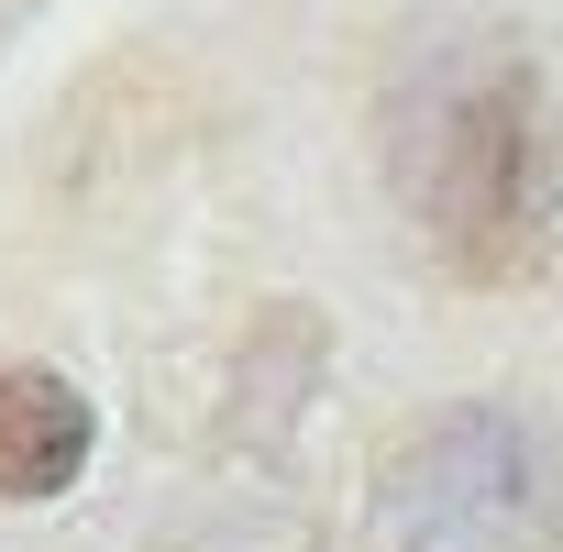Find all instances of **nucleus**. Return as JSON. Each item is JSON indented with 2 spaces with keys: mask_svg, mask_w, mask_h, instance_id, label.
<instances>
[{
  "mask_svg": "<svg viewBox=\"0 0 563 552\" xmlns=\"http://www.w3.org/2000/svg\"><path fill=\"white\" fill-rule=\"evenodd\" d=\"M398 188H409V210L453 276H475V288L530 276L552 221H563V122H552L541 78L508 45L431 67L409 100Z\"/></svg>",
  "mask_w": 563,
  "mask_h": 552,
  "instance_id": "obj_1",
  "label": "nucleus"
},
{
  "mask_svg": "<svg viewBox=\"0 0 563 552\" xmlns=\"http://www.w3.org/2000/svg\"><path fill=\"white\" fill-rule=\"evenodd\" d=\"M89 442H100V409L56 365H0V497L12 508L67 497L89 475Z\"/></svg>",
  "mask_w": 563,
  "mask_h": 552,
  "instance_id": "obj_3",
  "label": "nucleus"
},
{
  "mask_svg": "<svg viewBox=\"0 0 563 552\" xmlns=\"http://www.w3.org/2000/svg\"><path fill=\"white\" fill-rule=\"evenodd\" d=\"M376 552H563V453L519 409L420 420L365 508Z\"/></svg>",
  "mask_w": 563,
  "mask_h": 552,
  "instance_id": "obj_2",
  "label": "nucleus"
}]
</instances>
